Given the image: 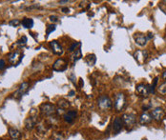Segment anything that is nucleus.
Here are the masks:
<instances>
[{
  "mask_svg": "<svg viewBox=\"0 0 166 140\" xmlns=\"http://www.w3.org/2000/svg\"><path fill=\"white\" fill-rule=\"evenodd\" d=\"M67 67H68L67 62H66L64 59L59 58L54 63V65H53V70L56 72H64L67 69Z\"/></svg>",
  "mask_w": 166,
  "mask_h": 140,
  "instance_id": "obj_7",
  "label": "nucleus"
},
{
  "mask_svg": "<svg viewBox=\"0 0 166 140\" xmlns=\"http://www.w3.org/2000/svg\"><path fill=\"white\" fill-rule=\"evenodd\" d=\"M123 120L121 117H116L114 120V124H113V131L115 133H118L123 128Z\"/></svg>",
  "mask_w": 166,
  "mask_h": 140,
  "instance_id": "obj_12",
  "label": "nucleus"
},
{
  "mask_svg": "<svg viewBox=\"0 0 166 140\" xmlns=\"http://www.w3.org/2000/svg\"><path fill=\"white\" fill-rule=\"evenodd\" d=\"M26 42H27V37H26V36H22V38L17 41V44L18 45H25Z\"/></svg>",
  "mask_w": 166,
  "mask_h": 140,
  "instance_id": "obj_27",
  "label": "nucleus"
},
{
  "mask_svg": "<svg viewBox=\"0 0 166 140\" xmlns=\"http://www.w3.org/2000/svg\"><path fill=\"white\" fill-rule=\"evenodd\" d=\"M68 1H67V0H65V1H60V2H59V3H67Z\"/></svg>",
  "mask_w": 166,
  "mask_h": 140,
  "instance_id": "obj_33",
  "label": "nucleus"
},
{
  "mask_svg": "<svg viewBox=\"0 0 166 140\" xmlns=\"http://www.w3.org/2000/svg\"><path fill=\"white\" fill-rule=\"evenodd\" d=\"M152 116L149 115L148 112H143L142 115L139 117V123L141 125H146V124H150L152 122Z\"/></svg>",
  "mask_w": 166,
  "mask_h": 140,
  "instance_id": "obj_16",
  "label": "nucleus"
},
{
  "mask_svg": "<svg viewBox=\"0 0 166 140\" xmlns=\"http://www.w3.org/2000/svg\"><path fill=\"white\" fill-rule=\"evenodd\" d=\"M162 78L166 81V70H165V71L163 72V73H162Z\"/></svg>",
  "mask_w": 166,
  "mask_h": 140,
  "instance_id": "obj_30",
  "label": "nucleus"
},
{
  "mask_svg": "<svg viewBox=\"0 0 166 140\" xmlns=\"http://www.w3.org/2000/svg\"><path fill=\"white\" fill-rule=\"evenodd\" d=\"M55 30H56V25H54V24L48 25V26H47V29H46V35L49 36V35H50V33L53 32Z\"/></svg>",
  "mask_w": 166,
  "mask_h": 140,
  "instance_id": "obj_24",
  "label": "nucleus"
},
{
  "mask_svg": "<svg viewBox=\"0 0 166 140\" xmlns=\"http://www.w3.org/2000/svg\"><path fill=\"white\" fill-rule=\"evenodd\" d=\"M0 140H2V139H0Z\"/></svg>",
  "mask_w": 166,
  "mask_h": 140,
  "instance_id": "obj_34",
  "label": "nucleus"
},
{
  "mask_svg": "<svg viewBox=\"0 0 166 140\" xmlns=\"http://www.w3.org/2000/svg\"><path fill=\"white\" fill-rule=\"evenodd\" d=\"M22 58H23V55L19 51L12 52L8 55L9 62L14 66H17L20 64V62L22 61Z\"/></svg>",
  "mask_w": 166,
  "mask_h": 140,
  "instance_id": "obj_3",
  "label": "nucleus"
},
{
  "mask_svg": "<svg viewBox=\"0 0 166 140\" xmlns=\"http://www.w3.org/2000/svg\"><path fill=\"white\" fill-rule=\"evenodd\" d=\"M58 104H59V106H60L62 109H67L68 107L70 106V103L67 101V100H65V99H61V100H59Z\"/></svg>",
  "mask_w": 166,
  "mask_h": 140,
  "instance_id": "obj_23",
  "label": "nucleus"
},
{
  "mask_svg": "<svg viewBox=\"0 0 166 140\" xmlns=\"http://www.w3.org/2000/svg\"><path fill=\"white\" fill-rule=\"evenodd\" d=\"M9 135H10L12 139H15V140L19 139L21 136L20 132H19L17 129H15V128H10L9 129Z\"/></svg>",
  "mask_w": 166,
  "mask_h": 140,
  "instance_id": "obj_17",
  "label": "nucleus"
},
{
  "mask_svg": "<svg viewBox=\"0 0 166 140\" xmlns=\"http://www.w3.org/2000/svg\"><path fill=\"white\" fill-rule=\"evenodd\" d=\"M29 88H30V84L28 82H23L20 86H19L17 92H15V95H17L18 98L21 97L22 95H25V93H27V92L29 91Z\"/></svg>",
  "mask_w": 166,
  "mask_h": 140,
  "instance_id": "obj_13",
  "label": "nucleus"
},
{
  "mask_svg": "<svg viewBox=\"0 0 166 140\" xmlns=\"http://www.w3.org/2000/svg\"><path fill=\"white\" fill-rule=\"evenodd\" d=\"M5 67H6V63L3 59H0V71L1 70H4L5 69Z\"/></svg>",
  "mask_w": 166,
  "mask_h": 140,
  "instance_id": "obj_28",
  "label": "nucleus"
},
{
  "mask_svg": "<svg viewBox=\"0 0 166 140\" xmlns=\"http://www.w3.org/2000/svg\"><path fill=\"white\" fill-rule=\"evenodd\" d=\"M123 124L127 127V129H131L133 126L136 124L137 117L134 113H124L122 116Z\"/></svg>",
  "mask_w": 166,
  "mask_h": 140,
  "instance_id": "obj_4",
  "label": "nucleus"
},
{
  "mask_svg": "<svg viewBox=\"0 0 166 140\" xmlns=\"http://www.w3.org/2000/svg\"><path fill=\"white\" fill-rule=\"evenodd\" d=\"M50 20H51L52 22H56V21H57V17L52 15V16H50Z\"/></svg>",
  "mask_w": 166,
  "mask_h": 140,
  "instance_id": "obj_29",
  "label": "nucleus"
},
{
  "mask_svg": "<svg viewBox=\"0 0 166 140\" xmlns=\"http://www.w3.org/2000/svg\"><path fill=\"white\" fill-rule=\"evenodd\" d=\"M62 12H69V9L68 8H62Z\"/></svg>",
  "mask_w": 166,
  "mask_h": 140,
  "instance_id": "obj_31",
  "label": "nucleus"
},
{
  "mask_svg": "<svg viewBox=\"0 0 166 140\" xmlns=\"http://www.w3.org/2000/svg\"><path fill=\"white\" fill-rule=\"evenodd\" d=\"M22 26L26 29H32L34 27V20L32 18H24L21 22Z\"/></svg>",
  "mask_w": 166,
  "mask_h": 140,
  "instance_id": "obj_18",
  "label": "nucleus"
},
{
  "mask_svg": "<svg viewBox=\"0 0 166 140\" xmlns=\"http://www.w3.org/2000/svg\"><path fill=\"white\" fill-rule=\"evenodd\" d=\"M36 115L35 116L30 115L25 121V126L28 130H32L36 126Z\"/></svg>",
  "mask_w": 166,
  "mask_h": 140,
  "instance_id": "obj_15",
  "label": "nucleus"
},
{
  "mask_svg": "<svg viewBox=\"0 0 166 140\" xmlns=\"http://www.w3.org/2000/svg\"><path fill=\"white\" fill-rule=\"evenodd\" d=\"M40 111L45 115H52L56 112V107L50 103H44L40 106Z\"/></svg>",
  "mask_w": 166,
  "mask_h": 140,
  "instance_id": "obj_5",
  "label": "nucleus"
},
{
  "mask_svg": "<svg viewBox=\"0 0 166 140\" xmlns=\"http://www.w3.org/2000/svg\"><path fill=\"white\" fill-rule=\"evenodd\" d=\"M76 111H69V112H65L64 113V116H63V118H64V120L67 123H69V124H72V123H74V121H75V119H76Z\"/></svg>",
  "mask_w": 166,
  "mask_h": 140,
  "instance_id": "obj_14",
  "label": "nucleus"
},
{
  "mask_svg": "<svg viewBox=\"0 0 166 140\" xmlns=\"http://www.w3.org/2000/svg\"><path fill=\"white\" fill-rule=\"evenodd\" d=\"M158 92L161 93V95H166V82L161 84L158 87Z\"/></svg>",
  "mask_w": 166,
  "mask_h": 140,
  "instance_id": "obj_21",
  "label": "nucleus"
},
{
  "mask_svg": "<svg viewBox=\"0 0 166 140\" xmlns=\"http://www.w3.org/2000/svg\"><path fill=\"white\" fill-rule=\"evenodd\" d=\"M50 47L53 51V52L55 53V55H61L63 53V48L62 46L60 45V43H58V41L56 40H53V41L50 42Z\"/></svg>",
  "mask_w": 166,
  "mask_h": 140,
  "instance_id": "obj_9",
  "label": "nucleus"
},
{
  "mask_svg": "<svg viewBox=\"0 0 166 140\" xmlns=\"http://www.w3.org/2000/svg\"><path fill=\"white\" fill-rule=\"evenodd\" d=\"M158 78L156 77L154 79V82H153V84L149 86V92H150V93H153V95L155 93V89H156V86H157V83H158Z\"/></svg>",
  "mask_w": 166,
  "mask_h": 140,
  "instance_id": "obj_22",
  "label": "nucleus"
},
{
  "mask_svg": "<svg viewBox=\"0 0 166 140\" xmlns=\"http://www.w3.org/2000/svg\"><path fill=\"white\" fill-rule=\"evenodd\" d=\"M9 24H10V26H12V27H17L19 24H20V21H19L18 19H14V20H11Z\"/></svg>",
  "mask_w": 166,
  "mask_h": 140,
  "instance_id": "obj_26",
  "label": "nucleus"
},
{
  "mask_svg": "<svg viewBox=\"0 0 166 140\" xmlns=\"http://www.w3.org/2000/svg\"><path fill=\"white\" fill-rule=\"evenodd\" d=\"M82 57V55H81V50H80V47L77 48L76 51H75V53L74 55H73V59H74V62H76L78 61L79 59Z\"/></svg>",
  "mask_w": 166,
  "mask_h": 140,
  "instance_id": "obj_20",
  "label": "nucleus"
},
{
  "mask_svg": "<svg viewBox=\"0 0 166 140\" xmlns=\"http://www.w3.org/2000/svg\"><path fill=\"white\" fill-rule=\"evenodd\" d=\"M134 57L139 64H142L146 61L148 57V52L146 51H137L134 53Z\"/></svg>",
  "mask_w": 166,
  "mask_h": 140,
  "instance_id": "obj_10",
  "label": "nucleus"
},
{
  "mask_svg": "<svg viewBox=\"0 0 166 140\" xmlns=\"http://www.w3.org/2000/svg\"><path fill=\"white\" fill-rule=\"evenodd\" d=\"M97 106L100 110H109L112 107V100L107 95H100L97 98Z\"/></svg>",
  "mask_w": 166,
  "mask_h": 140,
  "instance_id": "obj_1",
  "label": "nucleus"
},
{
  "mask_svg": "<svg viewBox=\"0 0 166 140\" xmlns=\"http://www.w3.org/2000/svg\"><path fill=\"white\" fill-rule=\"evenodd\" d=\"M125 105H126V97L124 93L122 92L117 93L115 98V109L117 110V112H120L121 110H123Z\"/></svg>",
  "mask_w": 166,
  "mask_h": 140,
  "instance_id": "obj_2",
  "label": "nucleus"
},
{
  "mask_svg": "<svg viewBox=\"0 0 166 140\" xmlns=\"http://www.w3.org/2000/svg\"><path fill=\"white\" fill-rule=\"evenodd\" d=\"M85 62L88 64V66H94L97 62V57L95 55H88L85 57Z\"/></svg>",
  "mask_w": 166,
  "mask_h": 140,
  "instance_id": "obj_19",
  "label": "nucleus"
},
{
  "mask_svg": "<svg viewBox=\"0 0 166 140\" xmlns=\"http://www.w3.org/2000/svg\"><path fill=\"white\" fill-rule=\"evenodd\" d=\"M81 46V43L80 42H76V43H74V44H72L71 45V47L69 48V52H74V51H76V49H77V47H80Z\"/></svg>",
  "mask_w": 166,
  "mask_h": 140,
  "instance_id": "obj_25",
  "label": "nucleus"
},
{
  "mask_svg": "<svg viewBox=\"0 0 166 140\" xmlns=\"http://www.w3.org/2000/svg\"><path fill=\"white\" fill-rule=\"evenodd\" d=\"M73 95H75V92H74V91H71V92H69V95H70V96H73Z\"/></svg>",
  "mask_w": 166,
  "mask_h": 140,
  "instance_id": "obj_32",
  "label": "nucleus"
},
{
  "mask_svg": "<svg viewBox=\"0 0 166 140\" xmlns=\"http://www.w3.org/2000/svg\"><path fill=\"white\" fill-rule=\"evenodd\" d=\"M134 39H135L136 43L137 45H139V46H145L146 43H147V41H148L147 36L144 35L143 33H141V32L135 33V35H134Z\"/></svg>",
  "mask_w": 166,
  "mask_h": 140,
  "instance_id": "obj_11",
  "label": "nucleus"
},
{
  "mask_svg": "<svg viewBox=\"0 0 166 140\" xmlns=\"http://www.w3.org/2000/svg\"><path fill=\"white\" fill-rule=\"evenodd\" d=\"M164 115H165V112L161 107H157V108H155L151 112V116L153 117V119H155L158 122H161L163 119Z\"/></svg>",
  "mask_w": 166,
  "mask_h": 140,
  "instance_id": "obj_6",
  "label": "nucleus"
},
{
  "mask_svg": "<svg viewBox=\"0 0 166 140\" xmlns=\"http://www.w3.org/2000/svg\"><path fill=\"white\" fill-rule=\"evenodd\" d=\"M136 92L137 93L138 95L141 96H147L150 92H149V85L147 84H144V83H141L137 85L136 87Z\"/></svg>",
  "mask_w": 166,
  "mask_h": 140,
  "instance_id": "obj_8",
  "label": "nucleus"
}]
</instances>
